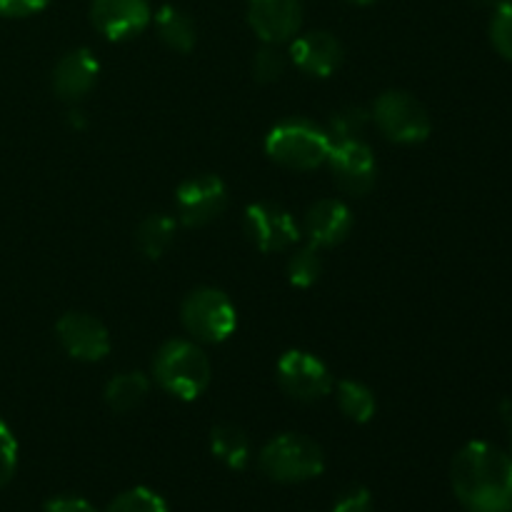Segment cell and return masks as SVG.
Returning <instances> with one entry per match:
<instances>
[{
    "instance_id": "obj_1",
    "label": "cell",
    "mask_w": 512,
    "mask_h": 512,
    "mask_svg": "<svg viewBox=\"0 0 512 512\" xmlns=\"http://www.w3.org/2000/svg\"><path fill=\"white\" fill-rule=\"evenodd\" d=\"M450 483L468 512H512V455L498 445L473 440L460 448Z\"/></svg>"
},
{
    "instance_id": "obj_2",
    "label": "cell",
    "mask_w": 512,
    "mask_h": 512,
    "mask_svg": "<svg viewBox=\"0 0 512 512\" xmlns=\"http://www.w3.org/2000/svg\"><path fill=\"white\" fill-rule=\"evenodd\" d=\"M155 383L173 395L175 400L193 403L208 390L213 368H210L208 355L203 353L200 343L195 340L173 338L160 345L153 360Z\"/></svg>"
},
{
    "instance_id": "obj_3",
    "label": "cell",
    "mask_w": 512,
    "mask_h": 512,
    "mask_svg": "<svg viewBox=\"0 0 512 512\" xmlns=\"http://www.w3.org/2000/svg\"><path fill=\"white\" fill-rule=\"evenodd\" d=\"M330 150H333V138L328 130L303 118L283 120L265 138L268 158L298 173L323 168L328 163Z\"/></svg>"
},
{
    "instance_id": "obj_4",
    "label": "cell",
    "mask_w": 512,
    "mask_h": 512,
    "mask_svg": "<svg viewBox=\"0 0 512 512\" xmlns=\"http://www.w3.org/2000/svg\"><path fill=\"white\" fill-rule=\"evenodd\" d=\"M265 478L275 483L298 485L323 475L325 455L315 440L300 433H283L270 438L258 455Z\"/></svg>"
},
{
    "instance_id": "obj_5",
    "label": "cell",
    "mask_w": 512,
    "mask_h": 512,
    "mask_svg": "<svg viewBox=\"0 0 512 512\" xmlns=\"http://www.w3.org/2000/svg\"><path fill=\"white\" fill-rule=\"evenodd\" d=\"M180 323L195 343H225L238 328V310L223 290L198 288L180 305Z\"/></svg>"
},
{
    "instance_id": "obj_6",
    "label": "cell",
    "mask_w": 512,
    "mask_h": 512,
    "mask_svg": "<svg viewBox=\"0 0 512 512\" xmlns=\"http://www.w3.org/2000/svg\"><path fill=\"white\" fill-rule=\"evenodd\" d=\"M370 120L390 143L398 145L423 143L433 130L428 108L405 90H388L380 95L370 110Z\"/></svg>"
},
{
    "instance_id": "obj_7",
    "label": "cell",
    "mask_w": 512,
    "mask_h": 512,
    "mask_svg": "<svg viewBox=\"0 0 512 512\" xmlns=\"http://www.w3.org/2000/svg\"><path fill=\"white\" fill-rule=\"evenodd\" d=\"M280 390L298 403H315L333 393L335 383L328 365L305 350H288L275 368Z\"/></svg>"
},
{
    "instance_id": "obj_8",
    "label": "cell",
    "mask_w": 512,
    "mask_h": 512,
    "mask_svg": "<svg viewBox=\"0 0 512 512\" xmlns=\"http://www.w3.org/2000/svg\"><path fill=\"white\" fill-rule=\"evenodd\" d=\"M178 220L188 228H205L228 208V188L218 175H193L175 193Z\"/></svg>"
},
{
    "instance_id": "obj_9",
    "label": "cell",
    "mask_w": 512,
    "mask_h": 512,
    "mask_svg": "<svg viewBox=\"0 0 512 512\" xmlns=\"http://www.w3.org/2000/svg\"><path fill=\"white\" fill-rule=\"evenodd\" d=\"M333 173L335 185L348 195H365L378 180V160L363 138L335 140L325 163Z\"/></svg>"
},
{
    "instance_id": "obj_10",
    "label": "cell",
    "mask_w": 512,
    "mask_h": 512,
    "mask_svg": "<svg viewBox=\"0 0 512 512\" xmlns=\"http://www.w3.org/2000/svg\"><path fill=\"white\" fill-rule=\"evenodd\" d=\"M245 235L260 253H283L300 238V225L283 205L253 203L245 208Z\"/></svg>"
},
{
    "instance_id": "obj_11",
    "label": "cell",
    "mask_w": 512,
    "mask_h": 512,
    "mask_svg": "<svg viewBox=\"0 0 512 512\" xmlns=\"http://www.w3.org/2000/svg\"><path fill=\"white\" fill-rule=\"evenodd\" d=\"M90 20L110 43H125L143 33L153 20L148 0H93Z\"/></svg>"
},
{
    "instance_id": "obj_12",
    "label": "cell",
    "mask_w": 512,
    "mask_h": 512,
    "mask_svg": "<svg viewBox=\"0 0 512 512\" xmlns=\"http://www.w3.org/2000/svg\"><path fill=\"white\" fill-rule=\"evenodd\" d=\"M60 348L80 363H100L110 353V333L98 318L88 313H65L55 323Z\"/></svg>"
},
{
    "instance_id": "obj_13",
    "label": "cell",
    "mask_w": 512,
    "mask_h": 512,
    "mask_svg": "<svg viewBox=\"0 0 512 512\" xmlns=\"http://www.w3.org/2000/svg\"><path fill=\"white\" fill-rule=\"evenodd\" d=\"M248 25L263 45H285L303 28L300 0H248Z\"/></svg>"
},
{
    "instance_id": "obj_14",
    "label": "cell",
    "mask_w": 512,
    "mask_h": 512,
    "mask_svg": "<svg viewBox=\"0 0 512 512\" xmlns=\"http://www.w3.org/2000/svg\"><path fill=\"white\" fill-rule=\"evenodd\" d=\"M343 45L325 30L295 35L290 40V60L300 73L310 78H330L343 65Z\"/></svg>"
},
{
    "instance_id": "obj_15",
    "label": "cell",
    "mask_w": 512,
    "mask_h": 512,
    "mask_svg": "<svg viewBox=\"0 0 512 512\" xmlns=\"http://www.w3.org/2000/svg\"><path fill=\"white\" fill-rule=\"evenodd\" d=\"M350 233H353V213L343 200L323 198L310 205L305 213L303 235L313 248H335V245L345 243Z\"/></svg>"
},
{
    "instance_id": "obj_16",
    "label": "cell",
    "mask_w": 512,
    "mask_h": 512,
    "mask_svg": "<svg viewBox=\"0 0 512 512\" xmlns=\"http://www.w3.org/2000/svg\"><path fill=\"white\" fill-rule=\"evenodd\" d=\"M100 63L90 50L78 48L65 53L53 68V90L60 100L75 105L90 95L98 83Z\"/></svg>"
},
{
    "instance_id": "obj_17",
    "label": "cell",
    "mask_w": 512,
    "mask_h": 512,
    "mask_svg": "<svg viewBox=\"0 0 512 512\" xmlns=\"http://www.w3.org/2000/svg\"><path fill=\"white\" fill-rule=\"evenodd\" d=\"M210 453L230 470H243L250 463V438L238 425H215L210 433Z\"/></svg>"
},
{
    "instance_id": "obj_18",
    "label": "cell",
    "mask_w": 512,
    "mask_h": 512,
    "mask_svg": "<svg viewBox=\"0 0 512 512\" xmlns=\"http://www.w3.org/2000/svg\"><path fill=\"white\" fill-rule=\"evenodd\" d=\"M155 28H158L160 40L175 53H190L195 48V23L188 13H183L175 5H163L155 13Z\"/></svg>"
},
{
    "instance_id": "obj_19",
    "label": "cell",
    "mask_w": 512,
    "mask_h": 512,
    "mask_svg": "<svg viewBox=\"0 0 512 512\" xmlns=\"http://www.w3.org/2000/svg\"><path fill=\"white\" fill-rule=\"evenodd\" d=\"M150 393V380L143 373H118L105 385V403L113 413H130Z\"/></svg>"
},
{
    "instance_id": "obj_20",
    "label": "cell",
    "mask_w": 512,
    "mask_h": 512,
    "mask_svg": "<svg viewBox=\"0 0 512 512\" xmlns=\"http://www.w3.org/2000/svg\"><path fill=\"white\" fill-rule=\"evenodd\" d=\"M175 240V220L170 215H148L135 230V248L148 260H158L168 253Z\"/></svg>"
},
{
    "instance_id": "obj_21",
    "label": "cell",
    "mask_w": 512,
    "mask_h": 512,
    "mask_svg": "<svg viewBox=\"0 0 512 512\" xmlns=\"http://www.w3.org/2000/svg\"><path fill=\"white\" fill-rule=\"evenodd\" d=\"M335 400H338L340 413L353 423H370L378 410V400L368 385L358 383V380H340L335 385Z\"/></svg>"
},
{
    "instance_id": "obj_22",
    "label": "cell",
    "mask_w": 512,
    "mask_h": 512,
    "mask_svg": "<svg viewBox=\"0 0 512 512\" xmlns=\"http://www.w3.org/2000/svg\"><path fill=\"white\" fill-rule=\"evenodd\" d=\"M323 275V258L320 250L313 245L295 250L288 258V280L295 288H313Z\"/></svg>"
},
{
    "instance_id": "obj_23",
    "label": "cell",
    "mask_w": 512,
    "mask_h": 512,
    "mask_svg": "<svg viewBox=\"0 0 512 512\" xmlns=\"http://www.w3.org/2000/svg\"><path fill=\"white\" fill-rule=\"evenodd\" d=\"M368 123H370V110L360 108V105H348V108H340L338 113H333L330 125L325 130H328L330 138H333L335 143V140L363 138Z\"/></svg>"
},
{
    "instance_id": "obj_24",
    "label": "cell",
    "mask_w": 512,
    "mask_h": 512,
    "mask_svg": "<svg viewBox=\"0 0 512 512\" xmlns=\"http://www.w3.org/2000/svg\"><path fill=\"white\" fill-rule=\"evenodd\" d=\"M105 512H170L168 503L148 488H133L120 493Z\"/></svg>"
},
{
    "instance_id": "obj_25",
    "label": "cell",
    "mask_w": 512,
    "mask_h": 512,
    "mask_svg": "<svg viewBox=\"0 0 512 512\" xmlns=\"http://www.w3.org/2000/svg\"><path fill=\"white\" fill-rule=\"evenodd\" d=\"M490 43L500 58L512 60V0H500L490 18Z\"/></svg>"
},
{
    "instance_id": "obj_26",
    "label": "cell",
    "mask_w": 512,
    "mask_h": 512,
    "mask_svg": "<svg viewBox=\"0 0 512 512\" xmlns=\"http://www.w3.org/2000/svg\"><path fill=\"white\" fill-rule=\"evenodd\" d=\"M280 45H263V48L255 53L253 58V78L258 83L270 85V83H278L280 78L285 75V55L280 53Z\"/></svg>"
},
{
    "instance_id": "obj_27",
    "label": "cell",
    "mask_w": 512,
    "mask_h": 512,
    "mask_svg": "<svg viewBox=\"0 0 512 512\" xmlns=\"http://www.w3.org/2000/svg\"><path fill=\"white\" fill-rule=\"evenodd\" d=\"M15 470H18V440L13 430L0 420V488L13 480Z\"/></svg>"
},
{
    "instance_id": "obj_28",
    "label": "cell",
    "mask_w": 512,
    "mask_h": 512,
    "mask_svg": "<svg viewBox=\"0 0 512 512\" xmlns=\"http://www.w3.org/2000/svg\"><path fill=\"white\" fill-rule=\"evenodd\" d=\"M333 512H373V495L363 485H353L335 498Z\"/></svg>"
},
{
    "instance_id": "obj_29",
    "label": "cell",
    "mask_w": 512,
    "mask_h": 512,
    "mask_svg": "<svg viewBox=\"0 0 512 512\" xmlns=\"http://www.w3.org/2000/svg\"><path fill=\"white\" fill-rule=\"evenodd\" d=\"M50 0H0V15L5 18H25L35 15L48 5Z\"/></svg>"
},
{
    "instance_id": "obj_30",
    "label": "cell",
    "mask_w": 512,
    "mask_h": 512,
    "mask_svg": "<svg viewBox=\"0 0 512 512\" xmlns=\"http://www.w3.org/2000/svg\"><path fill=\"white\" fill-rule=\"evenodd\" d=\"M43 512H98V510H95L85 498H78V495H60V498L48 500Z\"/></svg>"
},
{
    "instance_id": "obj_31",
    "label": "cell",
    "mask_w": 512,
    "mask_h": 512,
    "mask_svg": "<svg viewBox=\"0 0 512 512\" xmlns=\"http://www.w3.org/2000/svg\"><path fill=\"white\" fill-rule=\"evenodd\" d=\"M350 5H360V8H365V5H373L375 0H348Z\"/></svg>"
},
{
    "instance_id": "obj_32",
    "label": "cell",
    "mask_w": 512,
    "mask_h": 512,
    "mask_svg": "<svg viewBox=\"0 0 512 512\" xmlns=\"http://www.w3.org/2000/svg\"><path fill=\"white\" fill-rule=\"evenodd\" d=\"M510 455H512V425H510Z\"/></svg>"
}]
</instances>
